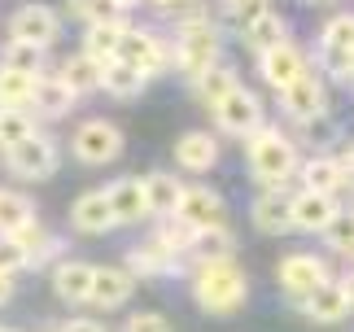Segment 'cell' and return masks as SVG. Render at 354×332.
Listing matches in <instances>:
<instances>
[{"mask_svg": "<svg viewBox=\"0 0 354 332\" xmlns=\"http://www.w3.org/2000/svg\"><path fill=\"white\" fill-rule=\"evenodd\" d=\"M245 271L236 267V258H210V262H197L193 271V297L201 311L210 315H232L245 306Z\"/></svg>", "mask_w": 354, "mask_h": 332, "instance_id": "6da1fadb", "label": "cell"}, {"mask_svg": "<svg viewBox=\"0 0 354 332\" xmlns=\"http://www.w3.org/2000/svg\"><path fill=\"white\" fill-rule=\"evenodd\" d=\"M245 154H250L254 175L263 179V184H271V188H284V184L293 179V171H297L293 145L284 140L276 127H258L250 140H245Z\"/></svg>", "mask_w": 354, "mask_h": 332, "instance_id": "7a4b0ae2", "label": "cell"}, {"mask_svg": "<svg viewBox=\"0 0 354 332\" xmlns=\"http://www.w3.org/2000/svg\"><path fill=\"white\" fill-rule=\"evenodd\" d=\"M175 66L188 75V83L201 79L210 66H219V31L206 18H193L180 26V39H175Z\"/></svg>", "mask_w": 354, "mask_h": 332, "instance_id": "3957f363", "label": "cell"}, {"mask_svg": "<svg viewBox=\"0 0 354 332\" xmlns=\"http://www.w3.org/2000/svg\"><path fill=\"white\" fill-rule=\"evenodd\" d=\"M319 57H324V71L328 75L354 79V13H342V18H333L324 26Z\"/></svg>", "mask_w": 354, "mask_h": 332, "instance_id": "277c9868", "label": "cell"}, {"mask_svg": "<svg viewBox=\"0 0 354 332\" xmlns=\"http://www.w3.org/2000/svg\"><path fill=\"white\" fill-rule=\"evenodd\" d=\"M122 154V131L105 118H88L84 127L75 131V158L84 166H101V162H114Z\"/></svg>", "mask_w": 354, "mask_h": 332, "instance_id": "5b68a950", "label": "cell"}, {"mask_svg": "<svg viewBox=\"0 0 354 332\" xmlns=\"http://www.w3.org/2000/svg\"><path fill=\"white\" fill-rule=\"evenodd\" d=\"M5 162H9V171L22 175V179H48L53 166H57V149H53L48 136L35 131V136H26L22 145L5 149Z\"/></svg>", "mask_w": 354, "mask_h": 332, "instance_id": "8992f818", "label": "cell"}, {"mask_svg": "<svg viewBox=\"0 0 354 332\" xmlns=\"http://www.w3.org/2000/svg\"><path fill=\"white\" fill-rule=\"evenodd\" d=\"M280 105H284V114H289V118L310 122V118H319L324 109H328V88H324L319 75L306 71L297 83H289V88L280 92Z\"/></svg>", "mask_w": 354, "mask_h": 332, "instance_id": "52a82bcc", "label": "cell"}, {"mask_svg": "<svg viewBox=\"0 0 354 332\" xmlns=\"http://www.w3.org/2000/svg\"><path fill=\"white\" fill-rule=\"evenodd\" d=\"M214 122H219L223 131H232V136H250L263 127V105H258V96L254 92H245V88H236L227 101H219L214 105Z\"/></svg>", "mask_w": 354, "mask_h": 332, "instance_id": "ba28073f", "label": "cell"}, {"mask_svg": "<svg viewBox=\"0 0 354 332\" xmlns=\"http://www.w3.org/2000/svg\"><path fill=\"white\" fill-rule=\"evenodd\" d=\"M57 35H62V22H57V13L48 5H22L9 18V39H26V44L48 48Z\"/></svg>", "mask_w": 354, "mask_h": 332, "instance_id": "9c48e42d", "label": "cell"}, {"mask_svg": "<svg viewBox=\"0 0 354 332\" xmlns=\"http://www.w3.org/2000/svg\"><path fill=\"white\" fill-rule=\"evenodd\" d=\"M324 280H328V267H324L315 254H289V258L280 262V288L289 297H302L306 302Z\"/></svg>", "mask_w": 354, "mask_h": 332, "instance_id": "30bf717a", "label": "cell"}, {"mask_svg": "<svg viewBox=\"0 0 354 332\" xmlns=\"http://www.w3.org/2000/svg\"><path fill=\"white\" fill-rule=\"evenodd\" d=\"M71 223L84 232V237H101V232H110L118 223V219H114V205H110V192H105V188L84 192V197L71 205Z\"/></svg>", "mask_w": 354, "mask_h": 332, "instance_id": "8fae6325", "label": "cell"}, {"mask_svg": "<svg viewBox=\"0 0 354 332\" xmlns=\"http://www.w3.org/2000/svg\"><path fill=\"white\" fill-rule=\"evenodd\" d=\"M118 62H131L136 71H145L149 79H153L158 71H167L171 57H167V48L158 44L153 35H145V31H122V44H118Z\"/></svg>", "mask_w": 354, "mask_h": 332, "instance_id": "7c38bea8", "label": "cell"}, {"mask_svg": "<svg viewBox=\"0 0 354 332\" xmlns=\"http://www.w3.org/2000/svg\"><path fill=\"white\" fill-rule=\"evenodd\" d=\"M175 214H180L193 232L219 228V223H223V201H219V192H210V188H184L180 210H175Z\"/></svg>", "mask_w": 354, "mask_h": 332, "instance_id": "4fadbf2b", "label": "cell"}, {"mask_svg": "<svg viewBox=\"0 0 354 332\" xmlns=\"http://www.w3.org/2000/svg\"><path fill=\"white\" fill-rule=\"evenodd\" d=\"M92 280H97V267L92 262H57V271H53V288H57L62 302H71V306H79V302H92Z\"/></svg>", "mask_w": 354, "mask_h": 332, "instance_id": "5bb4252c", "label": "cell"}, {"mask_svg": "<svg viewBox=\"0 0 354 332\" xmlns=\"http://www.w3.org/2000/svg\"><path fill=\"white\" fill-rule=\"evenodd\" d=\"M337 214H342V210H337V201L324 197V192L302 188L293 197V228H302V232H328V223H333Z\"/></svg>", "mask_w": 354, "mask_h": 332, "instance_id": "9a60e30c", "label": "cell"}, {"mask_svg": "<svg viewBox=\"0 0 354 332\" xmlns=\"http://www.w3.org/2000/svg\"><path fill=\"white\" fill-rule=\"evenodd\" d=\"M136 275L127 267H97V280H92V306L97 311H114L131 297Z\"/></svg>", "mask_w": 354, "mask_h": 332, "instance_id": "2e32d148", "label": "cell"}, {"mask_svg": "<svg viewBox=\"0 0 354 332\" xmlns=\"http://www.w3.org/2000/svg\"><path fill=\"white\" fill-rule=\"evenodd\" d=\"M302 306H306L310 320H319V324H337V320H346V315L354 311V306H350V293H346V284H342V280H324L315 293L302 302Z\"/></svg>", "mask_w": 354, "mask_h": 332, "instance_id": "e0dca14e", "label": "cell"}, {"mask_svg": "<svg viewBox=\"0 0 354 332\" xmlns=\"http://www.w3.org/2000/svg\"><path fill=\"white\" fill-rule=\"evenodd\" d=\"M105 192H110V205H114L118 223H140L145 214H153V210H149V197H145V179H131V175L114 179Z\"/></svg>", "mask_w": 354, "mask_h": 332, "instance_id": "ac0fdd59", "label": "cell"}, {"mask_svg": "<svg viewBox=\"0 0 354 332\" xmlns=\"http://www.w3.org/2000/svg\"><path fill=\"white\" fill-rule=\"evenodd\" d=\"M258 66H263V79L271 83V88H280V92L306 75V57H302L293 44H280V48L263 53V62H258Z\"/></svg>", "mask_w": 354, "mask_h": 332, "instance_id": "d6986e66", "label": "cell"}, {"mask_svg": "<svg viewBox=\"0 0 354 332\" xmlns=\"http://www.w3.org/2000/svg\"><path fill=\"white\" fill-rule=\"evenodd\" d=\"M175 162L193 175H206V171H214V162H219V145H214V136H206V131H188V136L175 140Z\"/></svg>", "mask_w": 354, "mask_h": 332, "instance_id": "ffe728a7", "label": "cell"}, {"mask_svg": "<svg viewBox=\"0 0 354 332\" xmlns=\"http://www.w3.org/2000/svg\"><path fill=\"white\" fill-rule=\"evenodd\" d=\"M75 101H79V92H75L62 75H39V83H35V101H31V105H35L44 118H62V114H71Z\"/></svg>", "mask_w": 354, "mask_h": 332, "instance_id": "44dd1931", "label": "cell"}, {"mask_svg": "<svg viewBox=\"0 0 354 332\" xmlns=\"http://www.w3.org/2000/svg\"><path fill=\"white\" fill-rule=\"evenodd\" d=\"M254 228L258 232H284L293 228V197L284 188H271L254 201Z\"/></svg>", "mask_w": 354, "mask_h": 332, "instance_id": "7402d4cb", "label": "cell"}, {"mask_svg": "<svg viewBox=\"0 0 354 332\" xmlns=\"http://www.w3.org/2000/svg\"><path fill=\"white\" fill-rule=\"evenodd\" d=\"M127 262H131V271H145V275H171L175 267H180V254H175L162 237H153V241L136 245Z\"/></svg>", "mask_w": 354, "mask_h": 332, "instance_id": "603a6c76", "label": "cell"}, {"mask_svg": "<svg viewBox=\"0 0 354 332\" xmlns=\"http://www.w3.org/2000/svg\"><path fill=\"white\" fill-rule=\"evenodd\" d=\"M145 83H149V75L145 71H136L131 62H105V75H101V88L110 92V96H118V101H131V96H140L145 92Z\"/></svg>", "mask_w": 354, "mask_h": 332, "instance_id": "cb8c5ba5", "label": "cell"}, {"mask_svg": "<svg viewBox=\"0 0 354 332\" xmlns=\"http://www.w3.org/2000/svg\"><path fill=\"white\" fill-rule=\"evenodd\" d=\"M35 83H39V75H31V71L0 66V105L5 109H26L35 101Z\"/></svg>", "mask_w": 354, "mask_h": 332, "instance_id": "d4e9b609", "label": "cell"}, {"mask_svg": "<svg viewBox=\"0 0 354 332\" xmlns=\"http://www.w3.org/2000/svg\"><path fill=\"white\" fill-rule=\"evenodd\" d=\"M145 197H149V210L153 214H175L180 210V197H184V184L167 171H153V175H145Z\"/></svg>", "mask_w": 354, "mask_h": 332, "instance_id": "484cf974", "label": "cell"}, {"mask_svg": "<svg viewBox=\"0 0 354 332\" xmlns=\"http://www.w3.org/2000/svg\"><path fill=\"white\" fill-rule=\"evenodd\" d=\"M302 184L310 192H324V197H337V188L346 184V166L337 158H315L302 166Z\"/></svg>", "mask_w": 354, "mask_h": 332, "instance_id": "4316f807", "label": "cell"}, {"mask_svg": "<svg viewBox=\"0 0 354 332\" xmlns=\"http://www.w3.org/2000/svg\"><path fill=\"white\" fill-rule=\"evenodd\" d=\"M236 88H241V79H236V71H227V66H210L201 79H193V92H197L210 109L219 105V101H227Z\"/></svg>", "mask_w": 354, "mask_h": 332, "instance_id": "83f0119b", "label": "cell"}, {"mask_svg": "<svg viewBox=\"0 0 354 332\" xmlns=\"http://www.w3.org/2000/svg\"><path fill=\"white\" fill-rule=\"evenodd\" d=\"M245 35V44H250L258 57L263 53H271V48H280V44H289V26H284V18H276V13H263L250 31H241Z\"/></svg>", "mask_w": 354, "mask_h": 332, "instance_id": "f1b7e54d", "label": "cell"}, {"mask_svg": "<svg viewBox=\"0 0 354 332\" xmlns=\"http://www.w3.org/2000/svg\"><path fill=\"white\" fill-rule=\"evenodd\" d=\"M122 31H127V22H101V26H88L84 35V53L97 62H114L118 57V44H122Z\"/></svg>", "mask_w": 354, "mask_h": 332, "instance_id": "f546056e", "label": "cell"}, {"mask_svg": "<svg viewBox=\"0 0 354 332\" xmlns=\"http://www.w3.org/2000/svg\"><path fill=\"white\" fill-rule=\"evenodd\" d=\"M101 75H105V62L88 57V53H79V57H66V66H62V79L71 83L79 96L92 92V88H101Z\"/></svg>", "mask_w": 354, "mask_h": 332, "instance_id": "4dcf8cb0", "label": "cell"}, {"mask_svg": "<svg viewBox=\"0 0 354 332\" xmlns=\"http://www.w3.org/2000/svg\"><path fill=\"white\" fill-rule=\"evenodd\" d=\"M26 223H35L31 201H26L22 192H0V232L13 237V232H22Z\"/></svg>", "mask_w": 354, "mask_h": 332, "instance_id": "1f68e13d", "label": "cell"}, {"mask_svg": "<svg viewBox=\"0 0 354 332\" xmlns=\"http://www.w3.org/2000/svg\"><path fill=\"white\" fill-rule=\"evenodd\" d=\"M232 249H236V241H232V232H227L223 223H219V228H201L197 241H193V254H197L201 262H210V258H232Z\"/></svg>", "mask_w": 354, "mask_h": 332, "instance_id": "d6a6232c", "label": "cell"}, {"mask_svg": "<svg viewBox=\"0 0 354 332\" xmlns=\"http://www.w3.org/2000/svg\"><path fill=\"white\" fill-rule=\"evenodd\" d=\"M66 9H71L79 22H88V26L122 22V5H118V0H66Z\"/></svg>", "mask_w": 354, "mask_h": 332, "instance_id": "836d02e7", "label": "cell"}, {"mask_svg": "<svg viewBox=\"0 0 354 332\" xmlns=\"http://www.w3.org/2000/svg\"><path fill=\"white\" fill-rule=\"evenodd\" d=\"M26 136H35V118L26 114V109H5L0 105V145L13 149V145H22Z\"/></svg>", "mask_w": 354, "mask_h": 332, "instance_id": "e575fe53", "label": "cell"}, {"mask_svg": "<svg viewBox=\"0 0 354 332\" xmlns=\"http://www.w3.org/2000/svg\"><path fill=\"white\" fill-rule=\"evenodd\" d=\"M0 66H13V71H31V75H44V48L39 44H26V39H9V48L0 53Z\"/></svg>", "mask_w": 354, "mask_h": 332, "instance_id": "d590c367", "label": "cell"}, {"mask_svg": "<svg viewBox=\"0 0 354 332\" xmlns=\"http://www.w3.org/2000/svg\"><path fill=\"white\" fill-rule=\"evenodd\" d=\"M263 13H271L267 0H223V18L232 22V26H241V31H250Z\"/></svg>", "mask_w": 354, "mask_h": 332, "instance_id": "8d00e7d4", "label": "cell"}, {"mask_svg": "<svg viewBox=\"0 0 354 332\" xmlns=\"http://www.w3.org/2000/svg\"><path fill=\"white\" fill-rule=\"evenodd\" d=\"M31 249H26L18 237H5V232H0V271L5 275H13V271H26L31 267Z\"/></svg>", "mask_w": 354, "mask_h": 332, "instance_id": "74e56055", "label": "cell"}, {"mask_svg": "<svg viewBox=\"0 0 354 332\" xmlns=\"http://www.w3.org/2000/svg\"><path fill=\"white\" fill-rule=\"evenodd\" d=\"M328 245L337 249V254L354 258V210L350 214H337L333 223H328Z\"/></svg>", "mask_w": 354, "mask_h": 332, "instance_id": "f35d334b", "label": "cell"}, {"mask_svg": "<svg viewBox=\"0 0 354 332\" xmlns=\"http://www.w3.org/2000/svg\"><path fill=\"white\" fill-rule=\"evenodd\" d=\"M13 237H18V241H22L26 249H31V258H44L48 249H53V241H48V232L39 228V223H26L22 232H13Z\"/></svg>", "mask_w": 354, "mask_h": 332, "instance_id": "ab89813d", "label": "cell"}, {"mask_svg": "<svg viewBox=\"0 0 354 332\" xmlns=\"http://www.w3.org/2000/svg\"><path fill=\"white\" fill-rule=\"evenodd\" d=\"M122 332H171V324L162 320V315H131Z\"/></svg>", "mask_w": 354, "mask_h": 332, "instance_id": "60d3db41", "label": "cell"}, {"mask_svg": "<svg viewBox=\"0 0 354 332\" xmlns=\"http://www.w3.org/2000/svg\"><path fill=\"white\" fill-rule=\"evenodd\" d=\"M66 332H105L97 320H71V324H66Z\"/></svg>", "mask_w": 354, "mask_h": 332, "instance_id": "b9f144b4", "label": "cell"}, {"mask_svg": "<svg viewBox=\"0 0 354 332\" xmlns=\"http://www.w3.org/2000/svg\"><path fill=\"white\" fill-rule=\"evenodd\" d=\"M13 297V280H9V275L5 271H0V306H5V302Z\"/></svg>", "mask_w": 354, "mask_h": 332, "instance_id": "7bdbcfd3", "label": "cell"}, {"mask_svg": "<svg viewBox=\"0 0 354 332\" xmlns=\"http://www.w3.org/2000/svg\"><path fill=\"white\" fill-rule=\"evenodd\" d=\"M158 9H180V5H193V0H153Z\"/></svg>", "mask_w": 354, "mask_h": 332, "instance_id": "ee69618b", "label": "cell"}, {"mask_svg": "<svg viewBox=\"0 0 354 332\" xmlns=\"http://www.w3.org/2000/svg\"><path fill=\"white\" fill-rule=\"evenodd\" d=\"M342 284H346V293H350V306H354V271L346 275V280H342Z\"/></svg>", "mask_w": 354, "mask_h": 332, "instance_id": "f6af8a7d", "label": "cell"}, {"mask_svg": "<svg viewBox=\"0 0 354 332\" xmlns=\"http://www.w3.org/2000/svg\"><path fill=\"white\" fill-rule=\"evenodd\" d=\"M118 5H122V9H127V5H136V0H118Z\"/></svg>", "mask_w": 354, "mask_h": 332, "instance_id": "bcb514c9", "label": "cell"}, {"mask_svg": "<svg viewBox=\"0 0 354 332\" xmlns=\"http://www.w3.org/2000/svg\"><path fill=\"white\" fill-rule=\"evenodd\" d=\"M346 184H354V175H346Z\"/></svg>", "mask_w": 354, "mask_h": 332, "instance_id": "7dc6e473", "label": "cell"}, {"mask_svg": "<svg viewBox=\"0 0 354 332\" xmlns=\"http://www.w3.org/2000/svg\"><path fill=\"white\" fill-rule=\"evenodd\" d=\"M0 332H13V328H0Z\"/></svg>", "mask_w": 354, "mask_h": 332, "instance_id": "c3c4849f", "label": "cell"}, {"mask_svg": "<svg viewBox=\"0 0 354 332\" xmlns=\"http://www.w3.org/2000/svg\"><path fill=\"white\" fill-rule=\"evenodd\" d=\"M62 332H66V328H62Z\"/></svg>", "mask_w": 354, "mask_h": 332, "instance_id": "681fc988", "label": "cell"}]
</instances>
